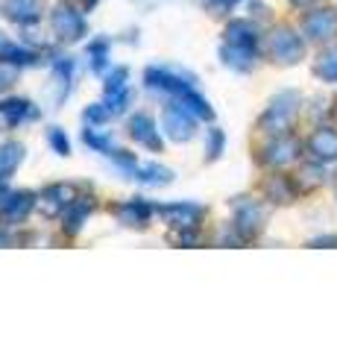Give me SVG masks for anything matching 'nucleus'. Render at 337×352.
Segmentation results:
<instances>
[{
    "mask_svg": "<svg viewBox=\"0 0 337 352\" xmlns=\"http://www.w3.org/2000/svg\"><path fill=\"white\" fill-rule=\"evenodd\" d=\"M305 32L311 38H332L337 32V15L329 12V9H320L305 21Z\"/></svg>",
    "mask_w": 337,
    "mask_h": 352,
    "instance_id": "f03ea898",
    "label": "nucleus"
},
{
    "mask_svg": "<svg viewBox=\"0 0 337 352\" xmlns=\"http://www.w3.org/2000/svg\"><path fill=\"white\" fill-rule=\"evenodd\" d=\"M0 6L15 21H36L41 15V0H3Z\"/></svg>",
    "mask_w": 337,
    "mask_h": 352,
    "instance_id": "39448f33",
    "label": "nucleus"
},
{
    "mask_svg": "<svg viewBox=\"0 0 337 352\" xmlns=\"http://www.w3.org/2000/svg\"><path fill=\"white\" fill-rule=\"evenodd\" d=\"M30 115H36L30 109L27 100H6V103H0V129H12L15 124H21L24 118Z\"/></svg>",
    "mask_w": 337,
    "mask_h": 352,
    "instance_id": "7ed1b4c3",
    "label": "nucleus"
},
{
    "mask_svg": "<svg viewBox=\"0 0 337 352\" xmlns=\"http://www.w3.org/2000/svg\"><path fill=\"white\" fill-rule=\"evenodd\" d=\"M132 135L138 138V141H144V144H150V147H159V138H156V132H153V120H150L147 115H138V118H132Z\"/></svg>",
    "mask_w": 337,
    "mask_h": 352,
    "instance_id": "1a4fd4ad",
    "label": "nucleus"
},
{
    "mask_svg": "<svg viewBox=\"0 0 337 352\" xmlns=\"http://www.w3.org/2000/svg\"><path fill=\"white\" fill-rule=\"evenodd\" d=\"M311 153H317L320 159H337V132L332 129H320L311 138Z\"/></svg>",
    "mask_w": 337,
    "mask_h": 352,
    "instance_id": "0eeeda50",
    "label": "nucleus"
},
{
    "mask_svg": "<svg viewBox=\"0 0 337 352\" xmlns=\"http://www.w3.org/2000/svg\"><path fill=\"white\" fill-rule=\"evenodd\" d=\"M53 24H56V30L62 32V38H80V36H82V30H85L82 18L73 12V9H68V6H62V9H59L56 18H53Z\"/></svg>",
    "mask_w": 337,
    "mask_h": 352,
    "instance_id": "20e7f679",
    "label": "nucleus"
},
{
    "mask_svg": "<svg viewBox=\"0 0 337 352\" xmlns=\"http://www.w3.org/2000/svg\"><path fill=\"white\" fill-rule=\"evenodd\" d=\"M53 144L59 147V153H68V141H65V138L59 135V132H53Z\"/></svg>",
    "mask_w": 337,
    "mask_h": 352,
    "instance_id": "9b49d317",
    "label": "nucleus"
},
{
    "mask_svg": "<svg viewBox=\"0 0 337 352\" xmlns=\"http://www.w3.org/2000/svg\"><path fill=\"white\" fill-rule=\"evenodd\" d=\"M89 3H91V0H89Z\"/></svg>",
    "mask_w": 337,
    "mask_h": 352,
    "instance_id": "f8f14e48",
    "label": "nucleus"
},
{
    "mask_svg": "<svg viewBox=\"0 0 337 352\" xmlns=\"http://www.w3.org/2000/svg\"><path fill=\"white\" fill-rule=\"evenodd\" d=\"M317 74L323 76V80H337V47L325 50L320 62H317Z\"/></svg>",
    "mask_w": 337,
    "mask_h": 352,
    "instance_id": "9d476101",
    "label": "nucleus"
},
{
    "mask_svg": "<svg viewBox=\"0 0 337 352\" xmlns=\"http://www.w3.org/2000/svg\"><path fill=\"white\" fill-rule=\"evenodd\" d=\"M165 129L176 141H188L191 132H194V120L188 115V109H185V106H170L165 112Z\"/></svg>",
    "mask_w": 337,
    "mask_h": 352,
    "instance_id": "f257e3e1",
    "label": "nucleus"
},
{
    "mask_svg": "<svg viewBox=\"0 0 337 352\" xmlns=\"http://www.w3.org/2000/svg\"><path fill=\"white\" fill-rule=\"evenodd\" d=\"M273 53L285 62H297V56L302 53V41L285 30V32H279V36H273Z\"/></svg>",
    "mask_w": 337,
    "mask_h": 352,
    "instance_id": "423d86ee",
    "label": "nucleus"
},
{
    "mask_svg": "<svg viewBox=\"0 0 337 352\" xmlns=\"http://www.w3.org/2000/svg\"><path fill=\"white\" fill-rule=\"evenodd\" d=\"M21 156H24V150H21V144H6L0 147V182L9 179V173H12L18 168Z\"/></svg>",
    "mask_w": 337,
    "mask_h": 352,
    "instance_id": "6e6552de",
    "label": "nucleus"
}]
</instances>
